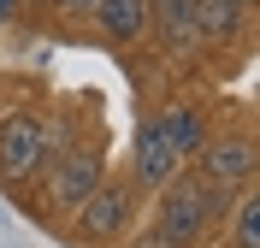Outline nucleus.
Returning a JSON list of instances; mask_svg holds the SVG:
<instances>
[{
    "label": "nucleus",
    "mask_w": 260,
    "mask_h": 248,
    "mask_svg": "<svg viewBox=\"0 0 260 248\" xmlns=\"http://www.w3.org/2000/svg\"><path fill=\"white\" fill-rule=\"evenodd\" d=\"M42 165H48V124L36 113H12L0 124V178L24 183V178H36Z\"/></svg>",
    "instance_id": "3"
},
{
    "label": "nucleus",
    "mask_w": 260,
    "mask_h": 248,
    "mask_svg": "<svg viewBox=\"0 0 260 248\" xmlns=\"http://www.w3.org/2000/svg\"><path fill=\"white\" fill-rule=\"evenodd\" d=\"M219 213H225V189H213L207 178H172L160 189V225L154 231L166 242L189 248L195 236L207 231V219H219Z\"/></svg>",
    "instance_id": "1"
},
{
    "label": "nucleus",
    "mask_w": 260,
    "mask_h": 248,
    "mask_svg": "<svg viewBox=\"0 0 260 248\" xmlns=\"http://www.w3.org/2000/svg\"><path fill=\"white\" fill-rule=\"evenodd\" d=\"M95 183H101V148H95V142H83V148H71V154L53 160V171H48V201L59 207V213H71Z\"/></svg>",
    "instance_id": "5"
},
{
    "label": "nucleus",
    "mask_w": 260,
    "mask_h": 248,
    "mask_svg": "<svg viewBox=\"0 0 260 248\" xmlns=\"http://www.w3.org/2000/svg\"><path fill=\"white\" fill-rule=\"evenodd\" d=\"M130 213H136V189H130V183L101 178L95 189L77 201V231L89 236V242H113V236L130 231Z\"/></svg>",
    "instance_id": "2"
},
{
    "label": "nucleus",
    "mask_w": 260,
    "mask_h": 248,
    "mask_svg": "<svg viewBox=\"0 0 260 248\" xmlns=\"http://www.w3.org/2000/svg\"><path fill=\"white\" fill-rule=\"evenodd\" d=\"M130 248H178V242H166L160 231H148V236H136V242H130Z\"/></svg>",
    "instance_id": "12"
},
{
    "label": "nucleus",
    "mask_w": 260,
    "mask_h": 248,
    "mask_svg": "<svg viewBox=\"0 0 260 248\" xmlns=\"http://www.w3.org/2000/svg\"><path fill=\"white\" fill-rule=\"evenodd\" d=\"M237 248H260V201L254 195L237 207Z\"/></svg>",
    "instance_id": "11"
},
{
    "label": "nucleus",
    "mask_w": 260,
    "mask_h": 248,
    "mask_svg": "<svg viewBox=\"0 0 260 248\" xmlns=\"http://www.w3.org/2000/svg\"><path fill=\"white\" fill-rule=\"evenodd\" d=\"M6 12H12V0H0V18H6Z\"/></svg>",
    "instance_id": "14"
},
{
    "label": "nucleus",
    "mask_w": 260,
    "mask_h": 248,
    "mask_svg": "<svg viewBox=\"0 0 260 248\" xmlns=\"http://www.w3.org/2000/svg\"><path fill=\"white\" fill-rule=\"evenodd\" d=\"M237 30V6H219V0H201V42Z\"/></svg>",
    "instance_id": "10"
},
{
    "label": "nucleus",
    "mask_w": 260,
    "mask_h": 248,
    "mask_svg": "<svg viewBox=\"0 0 260 248\" xmlns=\"http://www.w3.org/2000/svg\"><path fill=\"white\" fill-rule=\"evenodd\" d=\"M178 148H172V136H166V118H148L142 136H136V183L142 189H166V183L178 178Z\"/></svg>",
    "instance_id": "7"
},
{
    "label": "nucleus",
    "mask_w": 260,
    "mask_h": 248,
    "mask_svg": "<svg viewBox=\"0 0 260 248\" xmlns=\"http://www.w3.org/2000/svg\"><path fill=\"white\" fill-rule=\"evenodd\" d=\"M65 12H89V6H95V0H59Z\"/></svg>",
    "instance_id": "13"
},
{
    "label": "nucleus",
    "mask_w": 260,
    "mask_h": 248,
    "mask_svg": "<svg viewBox=\"0 0 260 248\" xmlns=\"http://www.w3.org/2000/svg\"><path fill=\"white\" fill-rule=\"evenodd\" d=\"M166 118V136H172V148H178V160H189V154H201V142H207V124H201V113L195 107H172Z\"/></svg>",
    "instance_id": "9"
},
{
    "label": "nucleus",
    "mask_w": 260,
    "mask_h": 248,
    "mask_svg": "<svg viewBox=\"0 0 260 248\" xmlns=\"http://www.w3.org/2000/svg\"><path fill=\"white\" fill-rule=\"evenodd\" d=\"M89 12H95V24L113 36V42H136V36L148 30V6L142 0H95Z\"/></svg>",
    "instance_id": "8"
},
{
    "label": "nucleus",
    "mask_w": 260,
    "mask_h": 248,
    "mask_svg": "<svg viewBox=\"0 0 260 248\" xmlns=\"http://www.w3.org/2000/svg\"><path fill=\"white\" fill-rule=\"evenodd\" d=\"M195 160H201V178H207L213 189H237V183L254 178V142H248V136H237V130L207 136Z\"/></svg>",
    "instance_id": "4"
},
{
    "label": "nucleus",
    "mask_w": 260,
    "mask_h": 248,
    "mask_svg": "<svg viewBox=\"0 0 260 248\" xmlns=\"http://www.w3.org/2000/svg\"><path fill=\"white\" fill-rule=\"evenodd\" d=\"M148 6V30L160 36L166 48H201V0H142Z\"/></svg>",
    "instance_id": "6"
},
{
    "label": "nucleus",
    "mask_w": 260,
    "mask_h": 248,
    "mask_svg": "<svg viewBox=\"0 0 260 248\" xmlns=\"http://www.w3.org/2000/svg\"><path fill=\"white\" fill-rule=\"evenodd\" d=\"M219 6H243V0H219Z\"/></svg>",
    "instance_id": "15"
}]
</instances>
